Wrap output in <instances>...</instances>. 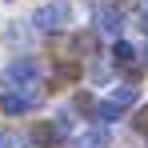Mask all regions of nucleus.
<instances>
[{
	"instance_id": "nucleus-14",
	"label": "nucleus",
	"mask_w": 148,
	"mask_h": 148,
	"mask_svg": "<svg viewBox=\"0 0 148 148\" xmlns=\"http://www.w3.org/2000/svg\"><path fill=\"white\" fill-rule=\"evenodd\" d=\"M144 4H148V0H144Z\"/></svg>"
},
{
	"instance_id": "nucleus-10",
	"label": "nucleus",
	"mask_w": 148,
	"mask_h": 148,
	"mask_svg": "<svg viewBox=\"0 0 148 148\" xmlns=\"http://www.w3.org/2000/svg\"><path fill=\"white\" fill-rule=\"evenodd\" d=\"M72 112H56V124H52V128H56V132H60V136H68V132H72Z\"/></svg>"
},
{
	"instance_id": "nucleus-8",
	"label": "nucleus",
	"mask_w": 148,
	"mask_h": 148,
	"mask_svg": "<svg viewBox=\"0 0 148 148\" xmlns=\"http://www.w3.org/2000/svg\"><path fill=\"white\" fill-rule=\"evenodd\" d=\"M92 112H96V120H100V124H112L116 116H120V108H116L112 100H96V108H92Z\"/></svg>"
},
{
	"instance_id": "nucleus-1",
	"label": "nucleus",
	"mask_w": 148,
	"mask_h": 148,
	"mask_svg": "<svg viewBox=\"0 0 148 148\" xmlns=\"http://www.w3.org/2000/svg\"><path fill=\"white\" fill-rule=\"evenodd\" d=\"M68 20H72V4L68 0H48V4H40L32 12V28L36 32H56V28H64Z\"/></svg>"
},
{
	"instance_id": "nucleus-13",
	"label": "nucleus",
	"mask_w": 148,
	"mask_h": 148,
	"mask_svg": "<svg viewBox=\"0 0 148 148\" xmlns=\"http://www.w3.org/2000/svg\"><path fill=\"white\" fill-rule=\"evenodd\" d=\"M144 64H148V48H144Z\"/></svg>"
},
{
	"instance_id": "nucleus-3",
	"label": "nucleus",
	"mask_w": 148,
	"mask_h": 148,
	"mask_svg": "<svg viewBox=\"0 0 148 148\" xmlns=\"http://www.w3.org/2000/svg\"><path fill=\"white\" fill-rule=\"evenodd\" d=\"M0 108H4L8 116L32 112V108H36V92H28V88H8V92L0 96Z\"/></svg>"
},
{
	"instance_id": "nucleus-4",
	"label": "nucleus",
	"mask_w": 148,
	"mask_h": 148,
	"mask_svg": "<svg viewBox=\"0 0 148 148\" xmlns=\"http://www.w3.org/2000/svg\"><path fill=\"white\" fill-rule=\"evenodd\" d=\"M96 28L104 32V36H116V40H120V28H124L120 8H112V4H100V8H96Z\"/></svg>"
},
{
	"instance_id": "nucleus-5",
	"label": "nucleus",
	"mask_w": 148,
	"mask_h": 148,
	"mask_svg": "<svg viewBox=\"0 0 148 148\" xmlns=\"http://www.w3.org/2000/svg\"><path fill=\"white\" fill-rule=\"evenodd\" d=\"M112 64H120V68H132V64H136V48H132L128 40H116V44H112Z\"/></svg>"
},
{
	"instance_id": "nucleus-9",
	"label": "nucleus",
	"mask_w": 148,
	"mask_h": 148,
	"mask_svg": "<svg viewBox=\"0 0 148 148\" xmlns=\"http://www.w3.org/2000/svg\"><path fill=\"white\" fill-rule=\"evenodd\" d=\"M32 140H36V144H56L60 132H56L52 124H36V128H32Z\"/></svg>"
},
{
	"instance_id": "nucleus-2",
	"label": "nucleus",
	"mask_w": 148,
	"mask_h": 148,
	"mask_svg": "<svg viewBox=\"0 0 148 148\" xmlns=\"http://www.w3.org/2000/svg\"><path fill=\"white\" fill-rule=\"evenodd\" d=\"M36 76H40V64H36L32 56H16V60L4 68V84H8V88H24Z\"/></svg>"
},
{
	"instance_id": "nucleus-7",
	"label": "nucleus",
	"mask_w": 148,
	"mask_h": 148,
	"mask_svg": "<svg viewBox=\"0 0 148 148\" xmlns=\"http://www.w3.org/2000/svg\"><path fill=\"white\" fill-rule=\"evenodd\" d=\"M80 148H108V132L104 128H88L80 136Z\"/></svg>"
},
{
	"instance_id": "nucleus-11",
	"label": "nucleus",
	"mask_w": 148,
	"mask_h": 148,
	"mask_svg": "<svg viewBox=\"0 0 148 148\" xmlns=\"http://www.w3.org/2000/svg\"><path fill=\"white\" fill-rule=\"evenodd\" d=\"M0 148H20V140H16L12 132H4V128H0Z\"/></svg>"
},
{
	"instance_id": "nucleus-12",
	"label": "nucleus",
	"mask_w": 148,
	"mask_h": 148,
	"mask_svg": "<svg viewBox=\"0 0 148 148\" xmlns=\"http://www.w3.org/2000/svg\"><path fill=\"white\" fill-rule=\"evenodd\" d=\"M140 28H144V36H148V4H144V16H140Z\"/></svg>"
},
{
	"instance_id": "nucleus-6",
	"label": "nucleus",
	"mask_w": 148,
	"mask_h": 148,
	"mask_svg": "<svg viewBox=\"0 0 148 148\" xmlns=\"http://www.w3.org/2000/svg\"><path fill=\"white\" fill-rule=\"evenodd\" d=\"M136 96H140V92H136V84H120V88H112V96H108V100L124 112L128 104H136Z\"/></svg>"
}]
</instances>
